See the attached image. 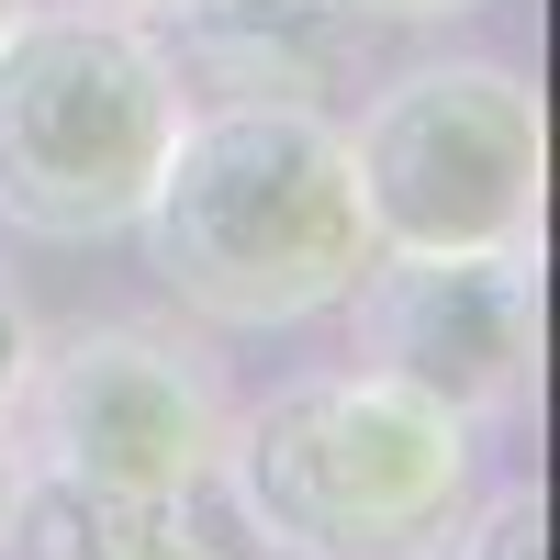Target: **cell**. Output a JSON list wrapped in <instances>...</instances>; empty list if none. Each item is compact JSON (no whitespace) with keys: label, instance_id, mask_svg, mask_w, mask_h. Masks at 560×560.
I'll list each match as a JSON object with an SVG mask.
<instances>
[{"label":"cell","instance_id":"cell-11","mask_svg":"<svg viewBox=\"0 0 560 560\" xmlns=\"http://www.w3.org/2000/svg\"><path fill=\"white\" fill-rule=\"evenodd\" d=\"M359 23H459V12H482V0H348Z\"/></svg>","mask_w":560,"mask_h":560},{"label":"cell","instance_id":"cell-12","mask_svg":"<svg viewBox=\"0 0 560 560\" xmlns=\"http://www.w3.org/2000/svg\"><path fill=\"white\" fill-rule=\"evenodd\" d=\"M23 493H34V471H23V448H12V427H0V549L23 538Z\"/></svg>","mask_w":560,"mask_h":560},{"label":"cell","instance_id":"cell-10","mask_svg":"<svg viewBox=\"0 0 560 560\" xmlns=\"http://www.w3.org/2000/svg\"><path fill=\"white\" fill-rule=\"evenodd\" d=\"M23 370H34V314H23V292H12V280H0V427H12Z\"/></svg>","mask_w":560,"mask_h":560},{"label":"cell","instance_id":"cell-3","mask_svg":"<svg viewBox=\"0 0 560 560\" xmlns=\"http://www.w3.org/2000/svg\"><path fill=\"white\" fill-rule=\"evenodd\" d=\"M179 113L191 90L158 23L113 0H23L0 34V224L45 247L135 236Z\"/></svg>","mask_w":560,"mask_h":560},{"label":"cell","instance_id":"cell-14","mask_svg":"<svg viewBox=\"0 0 560 560\" xmlns=\"http://www.w3.org/2000/svg\"><path fill=\"white\" fill-rule=\"evenodd\" d=\"M12 12H23V0H0V34H12Z\"/></svg>","mask_w":560,"mask_h":560},{"label":"cell","instance_id":"cell-9","mask_svg":"<svg viewBox=\"0 0 560 560\" xmlns=\"http://www.w3.org/2000/svg\"><path fill=\"white\" fill-rule=\"evenodd\" d=\"M448 560H549V504H538V482H504L493 504L471 493V516H459Z\"/></svg>","mask_w":560,"mask_h":560},{"label":"cell","instance_id":"cell-13","mask_svg":"<svg viewBox=\"0 0 560 560\" xmlns=\"http://www.w3.org/2000/svg\"><path fill=\"white\" fill-rule=\"evenodd\" d=\"M113 12H135V23H179V12H202V0H113Z\"/></svg>","mask_w":560,"mask_h":560},{"label":"cell","instance_id":"cell-8","mask_svg":"<svg viewBox=\"0 0 560 560\" xmlns=\"http://www.w3.org/2000/svg\"><path fill=\"white\" fill-rule=\"evenodd\" d=\"M12 549H34V560H269L247 538V516L224 504V482H179V493L34 482Z\"/></svg>","mask_w":560,"mask_h":560},{"label":"cell","instance_id":"cell-4","mask_svg":"<svg viewBox=\"0 0 560 560\" xmlns=\"http://www.w3.org/2000/svg\"><path fill=\"white\" fill-rule=\"evenodd\" d=\"M348 179L370 247H538L549 124L527 68L504 57H415L348 124Z\"/></svg>","mask_w":560,"mask_h":560},{"label":"cell","instance_id":"cell-6","mask_svg":"<svg viewBox=\"0 0 560 560\" xmlns=\"http://www.w3.org/2000/svg\"><path fill=\"white\" fill-rule=\"evenodd\" d=\"M348 359L427 393L471 427H504L538 382V269L527 247H370L348 280Z\"/></svg>","mask_w":560,"mask_h":560},{"label":"cell","instance_id":"cell-2","mask_svg":"<svg viewBox=\"0 0 560 560\" xmlns=\"http://www.w3.org/2000/svg\"><path fill=\"white\" fill-rule=\"evenodd\" d=\"M213 482L269 560H448L482 493V427L348 359L247 404Z\"/></svg>","mask_w":560,"mask_h":560},{"label":"cell","instance_id":"cell-1","mask_svg":"<svg viewBox=\"0 0 560 560\" xmlns=\"http://www.w3.org/2000/svg\"><path fill=\"white\" fill-rule=\"evenodd\" d=\"M147 269L179 314L269 337L348 303L370 269V213L348 179V124L314 102H191L147 179Z\"/></svg>","mask_w":560,"mask_h":560},{"label":"cell","instance_id":"cell-7","mask_svg":"<svg viewBox=\"0 0 560 560\" xmlns=\"http://www.w3.org/2000/svg\"><path fill=\"white\" fill-rule=\"evenodd\" d=\"M348 0H202L179 12V90L191 102H314L348 68Z\"/></svg>","mask_w":560,"mask_h":560},{"label":"cell","instance_id":"cell-5","mask_svg":"<svg viewBox=\"0 0 560 560\" xmlns=\"http://www.w3.org/2000/svg\"><path fill=\"white\" fill-rule=\"evenodd\" d=\"M224 370L158 314H102L45 348L12 393V448L34 482H90V493H179L213 482L224 459Z\"/></svg>","mask_w":560,"mask_h":560}]
</instances>
